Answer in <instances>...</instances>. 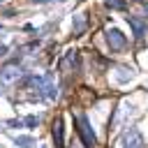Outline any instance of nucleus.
I'll return each instance as SVG.
<instances>
[{
	"instance_id": "nucleus-9",
	"label": "nucleus",
	"mask_w": 148,
	"mask_h": 148,
	"mask_svg": "<svg viewBox=\"0 0 148 148\" xmlns=\"http://www.w3.org/2000/svg\"><path fill=\"white\" fill-rule=\"evenodd\" d=\"M25 125H37V118H35V116H30V118H25Z\"/></svg>"
},
{
	"instance_id": "nucleus-8",
	"label": "nucleus",
	"mask_w": 148,
	"mask_h": 148,
	"mask_svg": "<svg viewBox=\"0 0 148 148\" xmlns=\"http://www.w3.org/2000/svg\"><path fill=\"white\" fill-rule=\"evenodd\" d=\"M106 7H111V9H125V0H106Z\"/></svg>"
},
{
	"instance_id": "nucleus-10",
	"label": "nucleus",
	"mask_w": 148,
	"mask_h": 148,
	"mask_svg": "<svg viewBox=\"0 0 148 148\" xmlns=\"http://www.w3.org/2000/svg\"><path fill=\"white\" fill-rule=\"evenodd\" d=\"M134 2H148V0H134Z\"/></svg>"
},
{
	"instance_id": "nucleus-3",
	"label": "nucleus",
	"mask_w": 148,
	"mask_h": 148,
	"mask_svg": "<svg viewBox=\"0 0 148 148\" xmlns=\"http://www.w3.org/2000/svg\"><path fill=\"white\" fill-rule=\"evenodd\" d=\"M120 148H143V136L136 127H130L120 136Z\"/></svg>"
},
{
	"instance_id": "nucleus-4",
	"label": "nucleus",
	"mask_w": 148,
	"mask_h": 148,
	"mask_svg": "<svg viewBox=\"0 0 148 148\" xmlns=\"http://www.w3.org/2000/svg\"><path fill=\"white\" fill-rule=\"evenodd\" d=\"M106 42H109L111 51H120V49H125V44H127L125 35H123L118 28H111V30H106Z\"/></svg>"
},
{
	"instance_id": "nucleus-2",
	"label": "nucleus",
	"mask_w": 148,
	"mask_h": 148,
	"mask_svg": "<svg viewBox=\"0 0 148 148\" xmlns=\"http://www.w3.org/2000/svg\"><path fill=\"white\" fill-rule=\"evenodd\" d=\"M76 130H79V134H81L83 146H86V148H95L97 139H95V132H92V127H90V123H88L86 116H76Z\"/></svg>"
},
{
	"instance_id": "nucleus-1",
	"label": "nucleus",
	"mask_w": 148,
	"mask_h": 148,
	"mask_svg": "<svg viewBox=\"0 0 148 148\" xmlns=\"http://www.w3.org/2000/svg\"><path fill=\"white\" fill-rule=\"evenodd\" d=\"M28 83H30V86H35V88H37V92H39L42 97H46V99H53V97L58 95V90H56V86H53L51 76H30V79H28Z\"/></svg>"
},
{
	"instance_id": "nucleus-5",
	"label": "nucleus",
	"mask_w": 148,
	"mask_h": 148,
	"mask_svg": "<svg viewBox=\"0 0 148 148\" xmlns=\"http://www.w3.org/2000/svg\"><path fill=\"white\" fill-rule=\"evenodd\" d=\"M127 23H130V28L134 30V37H139V39L148 32V21H143V18H139V16H127Z\"/></svg>"
},
{
	"instance_id": "nucleus-7",
	"label": "nucleus",
	"mask_w": 148,
	"mask_h": 148,
	"mask_svg": "<svg viewBox=\"0 0 148 148\" xmlns=\"http://www.w3.org/2000/svg\"><path fill=\"white\" fill-rule=\"evenodd\" d=\"M53 141H56V148H65V139H62V118H56V123H53Z\"/></svg>"
},
{
	"instance_id": "nucleus-11",
	"label": "nucleus",
	"mask_w": 148,
	"mask_h": 148,
	"mask_svg": "<svg viewBox=\"0 0 148 148\" xmlns=\"http://www.w3.org/2000/svg\"><path fill=\"white\" fill-rule=\"evenodd\" d=\"M35 2H49V0H35Z\"/></svg>"
},
{
	"instance_id": "nucleus-12",
	"label": "nucleus",
	"mask_w": 148,
	"mask_h": 148,
	"mask_svg": "<svg viewBox=\"0 0 148 148\" xmlns=\"http://www.w3.org/2000/svg\"><path fill=\"white\" fill-rule=\"evenodd\" d=\"M0 2H2V0H0Z\"/></svg>"
},
{
	"instance_id": "nucleus-6",
	"label": "nucleus",
	"mask_w": 148,
	"mask_h": 148,
	"mask_svg": "<svg viewBox=\"0 0 148 148\" xmlns=\"http://www.w3.org/2000/svg\"><path fill=\"white\" fill-rule=\"evenodd\" d=\"M21 76V69L16 67V65H7L5 69H0V81L2 83H12V81H16Z\"/></svg>"
}]
</instances>
